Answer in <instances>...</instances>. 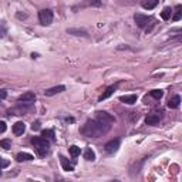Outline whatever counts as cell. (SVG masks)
<instances>
[{
  "label": "cell",
  "mask_w": 182,
  "mask_h": 182,
  "mask_svg": "<svg viewBox=\"0 0 182 182\" xmlns=\"http://www.w3.org/2000/svg\"><path fill=\"white\" fill-rule=\"evenodd\" d=\"M40 121H36V123H33V125H31V130L33 131H38L40 130Z\"/></svg>",
  "instance_id": "26"
},
{
  "label": "cell",
  "mask_w": 182,
  "mask_h": 182,
  "mask_svg": "<svg viewBox=\"0 0 182 182\" xmlns=\"http://www.w3.org/2000/svg\"><path fill=\"white\" fill-rule=\"evenodd\" d=\"M63 91H66V87L64 86H56V87H51V88L46 90L44 95L51 97V95H56V94H59V93H63Z\"/></svg>",
  "instance_id": "10"
},
{
  "label": "cell",
  "mask_w": 182,
  "mask_h": 182,
  "mask_svg": "<svg viewBox=\"0 0 182 182\" xmlns=\"http://www.w3.org/2000/svg\"><path fill=\"white\" fill-rule=\"evenodd\" d=\"M149 94H151V97L155 98V100H161L162 95H164V91H162V90H152Z\"/></svg>",
  "instance_id": "23"
},
{
  "label": "cell",
  "mask_w": 182,
  "mask_h": 182,
  "mask_svg": "<svg viewBox=\"0 0 182 182\" xmlns=\"http://www.w3.org/2000/svg\"><path fill=\"white\" fill-rule=\"evenodd\" d=\"M31 144L34 145L36 152H37L40 156L47 155L48 151H50V144H48V141L43 137H33L31 138Z\"/></svg>",
  "instance_id": "2"
},
{
  "label": "cell",
  "mask_w": 182,
  "mask_h": 182,
  "mask_svg": "<svg viewBox=\"0 0 182 182\" xmlns=\"http://www.w3.org/2000/svg\"><path fill=\"white\" fill-rule=\"evenodd\" d=\"M4 131H6V123H4V121H2V123H0V132L3 134Z\"/></svg>",
  "instance_id": "28"
},
{
  "label": "cell",
  "mask_w": 182,
  "mask_h": 182,
  "mask_svg": "<svg viewBox=\"0 0 182 182\" xmlns=\"http://www.w3.org/2000/svg\"><path fill=\"white\" fill-rule=\"evenodd\" d=\"M0 147L7 151V149L11 148V141H10V140H2V141H0Z\"/></svg>",
  "instance_id": "25"
},
{
  "label": "cell",
  "mask_w": 182,
  "mask_h": 182,
  "mask_svg": "<svg viewBox=\"0 0 182 182\" xmlns=\"http://www.w3.org/2000/svg\"><path fill=\"white\" fill-rule=\"evenodd\" d=\"M66 121H67V123H74V118H71V117L68 118V117H67V118H66Z\"/></svg>",
  "instance_id": "30"
},
{
  "label": "cell",
  "mask_w": 182,
  "mask_h": 182,
  "mask_svg": "<svg viewBox=\"0 0 182 182\" xmlns=\"http://www.w3.org/2000/svg\"><path fill=\"white\" fill-rule=\"evenodd\" d=\"M34 160L31 154H27V152H19L16 155V161L17 162H23V161H31Z\"/></svg>",
  "instance_id": "15"
},
{
  "label": "cell",
  "mask_w": 182,
  "mask_h": 182,
  "mask_svg": "<svg viewBox=\"0 0 182 182\" xmlns=\"http://www.w3.org/2000/svg\"><path fill=\"white\" fill-rule=\"evenodd\" d=\"M7 165H9V161L6 160V158H2V169H4Z\"/></svg>",
  "instance_id": "27"
},
{
  "label": "cell",
  "mask_w": 182,
  "mask_h": 182,
  "mask_svg": "<svg viewBox=\"0 0 182 182\" xmlns=\"http://www.w3.org/2000/svg\"><path fill=\"white\" fill-rule=\"evenodd\" d=\"M41 137L46 138V140H50V141H53L54 140V131L53 130H43L41 131Z\"/></svg>",
  "instance_id": "18"
},
{
  "label": "cell",
  "mask_w": 182,
  "mask_h": 182,
  "mask_svg": "<svg viewBox=\"0 0 182 182\" xmlns=\"http://www.w3.org/2000/svg\"><path fill=\"white\" fill-rule=\"evenodd\" d=\"M68 34H74V36H87V31L83 29H68Z\"/></svg>",
  "instance_id": "20"
},
{
  "label": "cell",
  "mask_w": 182,
  "mask_h": 182,
  "mask_svg": "<svg viewBox=\"0 0 182 182\" xmlns=\"http://www.w3.org/2000/svg\"><path fill=\"white\" fill-rule=\"evenodd\" d=\"M138 100V97L135 95V94H131V95H123V97H119V101L121 103H124V104H128V105H132L135 104Z\"/></svg>",
  "instance_id": "13"
},
{
  "label": "cell",
  "mask_w": 182,
  "mask_h": 182,
  "mask_svg": "<svg viewBox=\"0 0 182 182\" xmlns=\"http://www.w3.org/2000/svg\"><path fill=\"white\" fill-rule=\"evenodd\" d=\"M6 95H7V91H6V90H2V93H0V98H2V100H4V98H6Z\"/></svg>",
  "instance_id": "29"
},
{
  "label": "cell",
  "mask_w": 182,
  "mask_h": 182,
  "mask_svg": "<svg viewBox=\"0 0 182 182\" xmlns=\"http://www.w3.org/2000/svg\"><path fill=\"white\" fill-rule=\"evenodd\" d=\"M30 182H31V181H30Z\"/></svg>",
  "instance_id": "32"
},
{
  "label": "cell",
  "mask_w": 182,
  "mask_h": 182,
  "mask_svg": "<svg viewBox=\"0 0 182 182\" xmlns=\"http://www.w3.org/2000/svg\"><path fill=\"white\" fill-rule=\"evenodd\" d=\"M134 20L137 23L138 27H141V29H148V24L151 22H154V19L151 16H145V14H141V13H137L134 16ZM152 24V23H151Z\"/></svg>",
  "instance_id": "4"
},
{
  "label": "cell",
  "mask_w": 182,
  "mask_h": 182,
  "mask_svg": "<svg viewBox=\"0 0 182 182\" xmlns=\"http://www.w3.org/2000/svg\"><path fill=\"white\" fill-rule=\"evenodd\" d=\"M181 19H182V6L178 4V6L175 7V14L172 16V20H174V22H179Z\"/></svg>",
  "instance_id": "17"
},
{
  "label": "cell",
  "mask_w": 182,
  "mask_h": 182,
  "mask_svg": "<svg viewBox=\"0 0 182 182\" xmlns=\"http://www.w3.org/2000/svg\"><path fill=\"white\" fill-rule=\"evenodd\" d=\"M110 182H121V181H118V179H114V181H110Z\"/></svg>",
  "instance_id": "31"
},
{
  "label": "cell",
  "mask_w": 182,
  "mask_h": 182,
  "mask_svg": "<svg viewBox=\"0 0 182 182\" xmlns=\"http://www.w3.org/2000/svg\"><path fill=\"white\" fill-rule=\"evenodd\" d=\"M80 152H81V149L78 148L77 145H71V147H70V154H71V156H73V158L78 156V155H80Z\"/></svg>",
  "instance_id": "24"
},
{
  "label": "cell",
  "mask_w": 182,
  "mask_h": 182,
  "mask_svg": "<svg viewBox=\"0 0 182 182\" xmlns=\"http://www.w3.org/2000/svg\"><path fill=\"white\" fill-rule=\"evenodd\" d=\"M60 162H61V167H63L64 171H67V172L74 171V167H73V164H71L70 161H68L67 158H66V156L60 155Z\"/></svg>",
  "instance_id": "12"
},
{
  "label": "cell",
  "mask_w": 182,
  "mask_h": 182,
  "mask_svg": "<svg viewBox=\"0 0 182 182\" xmlns=\"http://www.w3.org/2000/svg\"><path fill=\"white\" fill-rule=\"evenodd\" d=\"M84 158H86L87 161H91V162H93V161H95V152H94L91 148H87L86 152H84Z\"/></svg>",
  "instance_id": "19"
},
{
  "label": "cell",
  "mask_w": 182,
  "mask_h": 182,
  "mask_svg": "<svg viewBox=\"0 0 182 182\" xmlns=\"http://www.w3.org/2000/svg\"><path fill=\"white\" fill-rule=\"evenodd\" d=\"M36 94L31 93V91H29V93H24L23 95L19 97V103H29V104H33L34 101H36Z\"/></svg>",
  "instance_id": "9"
},
{
  "label": "cell",
  "mask_w": 182,
  "mask_h": 182,
  "mask_svg": "<svg viewBox=\"0 0 182 182\" xmlns=\"http://www.w3.org/2000/svg\"><path fill=\"white\" fill-rule=\"evenodd\" d=\"M171 13H172V9L171 7H164L162 13H161L162 20H169V19H171Z\"/></svg>",
  "instance_id": "21"
},
{
  "label": "cell",
  "mask_w": 182,
  "mask_h": 182,
  "mask_svg": "<svg viewBox=\"0 0 182 182\" xmlns=\"http://www.w3.org/2000/svg\"><path fill=\"white\" fill-rule=\"evenodd\" d=\"M158 4V0H151V2H142V7L147 10H151Z\"/></svg>",
  "instance_id": "22"
},
{
  "label": "cell",
  "mask_w": 182,
  "mask_h": 182,
  "mask_svg": "<svg viewBox=\"0 0 182 182\" xmlns=\"http://www.w3.org/2000/svg\"><path fill=\"white\" fill-rule=\"evenodd\" d=\"M97 119L101 121V123H104V124H110V125L115 123L114 117H112L111 114L105 112V111H97Z\"/></svg>",
  "instance_id": "7"
},
{
  "label": "cell",
  "mask_w": 182,
  "mask_h": 182,
  "mask_svg": "<svg viewBox=\"0 0 182 182\" xmlns=\"http://www.w3.org/2000/svg\"><path fill=\"white\" fill-rule=\"evenodd\" d=\"M24 131H26V124L23 123V121H17V123L13 125V132H14V135H23Z\"/></svg>",
  "instance_id": "11"
},
{
  "label": "cell",
  "mask_w": 182,
  "mask_h": 182,
  "mask_svg": "<svg viewBox=\"0 0 182 182\" xmlns=\"http://www.w3.org/2000/svg\"><path fill=\"white\" fill-rule=\"evenodd\" d=\"M111 130L110 124H104L98 119H88L81 128V134L88 138H100Z\"/></svg>",
  "instance_id": "1"
},
{
  "label": "cell",
  "mask_w": 182,
  "mask_h": 182,
  "mask_svg": "<svg viewBox=\"0 0 182 182\" xmlns=\"http://www.w3.org/2000/svg\"><path fill=\"white\" fill-rule=\"evenodd\" d=\"M38 20L43 26H50L53 23V11L50 9H44L38 13Z\"/></svg>",
  "instance_id": "5"
},
{
  "label": "cell",
  "mask_w": 182,
  "mask_h": 182,
  "mask_svg": "<svg viewBox=\"0 0 182 182\" xmlns=\"http://www.w3.org/2000/svg\"><path fill=\"white\" fill-rule=\"evenodd\" d=\"M179 104H181V97L179 95H174L172 98H169L168 101V108H171V110H175V108H178Z\"/></svg>",
  "instance_id": "14"
},
{
  "label": "cell",
  "mask_w": 182,
  "mask_h": 182,
  "mask_svg": "<svg viewBox=\"0 0 182 182\" xmlns=\"http://www.w3.org/2000/svg\"><path fill=\"white\" fill-rule=\"evenodd\" d=\"M161 119H162V112L152 111L145 117V123H147V125H156V124H160Z\"/></svg>",
  "instance_id": "6"
},
{
  "label": "cell",
  "mask_w": 182,
  "mask_h": 182,
  "mask_svg": "<svg viewBox=\"0 0 182 182\" xmlns=\"http://www.w3.org/2000/svg\"><path fill=\"white\" fill-rule=\"evenodd\" d=\"M33 104H29V103H19V105L14 108L9 110V115H24L27 112L33 111Z\"/></svg>",
  "instance_id": "3"
},
{
  "label": "cell",
  "mask_w": 182,
  "mask_h": 182,
  "mask_svg": "<svg viewBox=\"0 0 182 182\" xmlns=\"http://www.w3.org/2000/svg\"><path fill=\"white\" fill-rule=\"evenodd\" d=\"M117 90V86H111V87H108L107 90H105L104 93H103V95L100 97V101H103V100H107L108 97H111L112 94H114V91Z\"/></svg>",
  "instance_id": "16"
},
{
  "label": "cell",
  "mask_w": 182,
  "mask_h": 182,
  "mask_svg": "<svg viewBox=\"0 0 182 182\" xmlns=\"http://www.w3.org/2000/svg\"><path fill=\"white\" fill-rule=\"evenodd\" d=\"M104 148H105V151H107L108 154L115 152V151L119 148V138H115V140H111V141H108L107 144H105Z\"/></svg>",
  "instance_id": "8"
}]
</instances>
